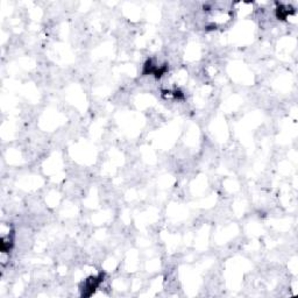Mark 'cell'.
<instances>
[{
	"label": "cell",
	"instance_id": "cell-1",
	"mask_svg": "<svg viewBox=\"0 0 298 298\" xmlns=\"http://www.w3.org/2000/svg\"><path fill=\"white\" fill-rule=\"evenodd\" d=\"M104 281V274H99L98 276H91L84 282L82 287V296L90 297L92 294L96 292L98 287L101 285Z\"/></svg>",
	"mask_w": 298,
	"mask_h": 298
}]
</instances>
